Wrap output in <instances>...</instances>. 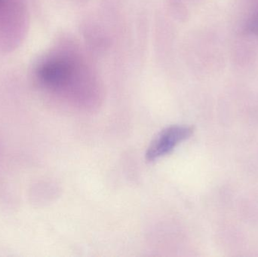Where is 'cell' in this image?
<instances>
[{"mask_svg":"<svg viewBox=\"0 0 258 257\" xmlns=\"http://www.w3.org/2000/svg\"><path fill=\"white\" fill-rule=\"evenodd\" d=\"M72 72V66L68 61L54 58L42 63L38 71V75L45 85L57 89L69 81Z\"/></svg>","mask_w":258,"mask_h":257,"instance_id":"cell-2","label":"cell"},{"mask_svg":"<svg viewBox=\"0 0 258 257\" xmlns=\"http://www.w3.org/2000/svg\"><path fill=\"white\" fill-rule=\"evenodd\" d=\"M191 127L174 125L159 133L147 149L146 158L153 161L170 153L177 145L192 135Z\"/></svg>","mask_w":258,"mask_h":257,"instance_id":"cell-1","label":"cell"},{"mask_svg":"<svg viewBox=\"0 0 258 257\" xmlns=\"http://www.w3.org/2000/svg\"><path fill=\"white\" fill-rule=\"evenodd\" d=\"M3 3H4V0H0V6H3Z\"/></svg>","mask_w":258,"mask_h":257,"instance_id":"cell-4","label":"cell"},{"mask_svg":"<svg viewBox=\"0 0 258 257\" xmlns=\"http://www.w3.org/2000/svg\"><path fill=\"white\" fill-rule=\"evenodd\" d=\"M251 27L253 32L258 34V16L253 20L252 22H251Z\"/></svg>","mask_w":258,"mask_h":257,"instance_id":"cell-3","label":"cell"}]
</instances>
